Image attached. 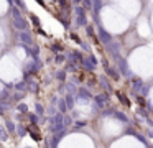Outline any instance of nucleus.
Listing matches in <instances>:
<instances>
[{
  "mask_svg": "<svg viewBox=\"0 0 153 148\" xmlns=\"http://www.w3.org/2000/svg\"><path fill=\"white\" fill-rule=\"evenodd\" d=\"M2 112H4V107H0V115H2Z\"/></svg>",
  "mask_w": 153,
  "mask_h": 148,
  "instance_id": "obj_32",
  "label": "nucleus"
},
{
  "mask_svg": "<svg viewBox=\"0 0 153 148\" xmlns=\"http://www.w3.org/2000/svg\"><path fill=\"white\" fill-rule=\"evenodd\" d=\"M0 137H2V138H5V137H7V135H5V130H4L2 127H0Z\"/></svg>",
  "mask_w": 153,
  "mask_h": 148,
  "instance_id": "obj_29",
  "label": "nucleus"
},
{
  "mask_svg": "<svg viewBox=\"0 0 153 148\" xmlns=\"http://www.w3.org/2000/svg\"><path fill=\"white\" fill-rule=\"evenodd\" d=\"M99 36H100V39H102L104 43H110V41H112V36H110L105 30H102V28L99 30Z\"/></svg>",
  "mask_w": 153,
  "mask_h": 148,
  "instance_id": "obj_4",
  "label": "nucleus"
},
{
  "mask_svg": "<svg viewBox=\"0 0 153 148\" xmlns=\"http://www.w3.org/2000/svg\"><path fill=\"white\" fill-rule=\"evenodd\" d=\"M13 25H15V28H18V30H25V28L28 26V23L25 22L23 16H20V18H17V20L13 22Z\"/></svg>",
  "mask_w": 153,
  "mask_h": 148,
  "instance_id": "obj_3",
  "label": "nucleus"
},
{
  "mask_svg": "<svg viewBox=\"0 0 153 148\" xmlns=\"http://www.w3.org/2000/svg\"><path fill=\"white\" fill-rule=\"evenodd\" d=\"M86 125V122L84 120H81V122H76V127H84Z\"/></svg>",
  "mask_w": 153,
  "mask_h": 148,
  "instance_id": "obj_28",
  "label": "nucleus"
},
{
  "mask_svg": "<svg viewBox=\"0 0 153 148\" xmlns=\"http://www.w3.org/2000/svg\"><path fill=\"white\" fill-rule=\"evenodd\" d=\"M142 79H138V77H133V89H140L142 87Z\"/></svg>",
  "mask_w": 153,
  "mask_h": 148,
  "instance_id": "obj_10",
  "label": "nucleus"
},
{
  "mask_svg": "<svg viewBox=\"0 0 153 148\" xmlns=\"http://www.w3.org/2000/svg\"><path fill=\"white\" fill-rule=\"evenodd\" d=\"M31 20H33V22H35V25H40V22H38V18H36V16H35V15H31Z\"/></svg>",
  "mask_w": 153,
  "mask_h": 148,
  "instance_id": "obj_30",
  "label": "nucleus"
},
{
  "mask_svg": "<svg viewBox=\"0 0 153 148\" xmlns=\"http://www.w3.org/2000/svg\"><path fill=\"white\" fill-rule=\"evenodd\" d=\"M25 89V82H18L17 84V91H23Z\"/></svg>",
  "mask_w": 153,
  "mask_h": 148,
  "instance_id": "obj_21",
  "label": "nucleus"
},
{
  "mask_svg": "<svg viewBox=\"0 0 153 148\" xmlns=\"http://www.w3.org/2000/svg\"><path fill=\"white\" fill-rule=\"evenodd\" d=\"M7 128H8V130H10V132H13V122H7Z\"/></svg>",
  "mask_w": 153,
  "mask_h": 148,
  "instance_id": "obj_24",
  "label": "nucleus"
},
{
  "mask_svg": "<svg viewBox=\"0 0 153 148\" xmlns=\"http://www.w3.org/2000/svg\"><path fill=\"white\" fill-rule=\"evenodd\" d=\"M56 77L59 79V81H64V79H66V72H64V71H58L56 72Z\"/></svg>",
  "mask_w": 153,
  "mask_h": 148,
  "instance_id": "obj_11",
  "label": "nucleus"
},
{
  "mask_svg": "<svg viewBox=\"0 0 153 148\" xmlns=\"http://www.w3.org/2000/svg\"><path fill=\"white\" fill-rule=\"evenodd\" d=\"M87 33H89V36H94V30H92V26H87Z\"/></svg>",
  "mask_w": 153,
  "mask_h": 148,
  "instance_id": "obj_27",
  "label": "nucleus"
},
{
  "mask_svg": "<svg viewBox=\"0 0 153 148\" xmlns=\"http://www.w3.org/2000/svg\"><path fill=\"white\" fill-rule=\"evenodd\" d=\"M12 13H13L15 20H17V18H20V16H22V13H20V10H18V8H12Z\"/></svg>",
  "mask_w": 153,
  "mask_h": 148,
  "instance_id": "obj_13",
  "label": "nucleus"
},
{
  "mask_svg": "<svg viewBox=\"0 0 153 148\" xmlns=\"http://www.w3.org/2000/svg\"><path fill=\"white\" fill-rule=\"evenodd\" d=\"M119 66H120V69H122V72H125V76H130V71H128V68L125 66L123 59H119Z\"/></svg>",
  "mask_w": 153,
  "mask_h": 148,
  "instance_id": "obj_7",
  "label": "nucleus"
},
{
  "mask_svg": "<svg viewBox=\"0 0 153 148\" xmlns=\"http://www.w3.org/2000/svg\"><path fill=\"white\" fill-rule=\"evenodd\" d=\"M71 58H73V59H81V54L77 51H74L73 54H71Z\"/></svg>",
  "mask_w": 153,
  "mask_h": 148,
  "instance_id": "obj_22",
  "label": "nucleus"
},
{
  "mask_svg": "<svg viewBox=\"0 0 153 148\" xmlns=\"http://www.w3.org/2000/svg\"><path fill=\"white\" fill-rule=\"evenodd\" d=\"M119 97H120V100H122V104H125V105H128V104H130V102H128V99H127L123 94H120V92H119Z\"/></svg>",
  "mask_w": 153,
  "mask_h": 148,
  "instance_id": "obj_14",
  "label": "nucleus"
},
{
  "mask_svg": "<svg viewBox=\"0 0 153 148\" xmlns=\"http://www.w3.org/2000/svg\"><path fill=\"white\" fill-rule=\"evenodd\" d=\"M30 120H31V123H36V122H38V115H30Z\"/></svg>",
  "mask_w": 153,
  "mask_h": 148,
  "instance_id": "obj_23",
  "label": "nucleus"
},
{
  "mask_svg": "<svg viewBox=\"0 0 153 148\" xmlns=\"http://www.w3.org/2000/svg\"><path fill=\"white\" fill-rule=\"evenodd\" d=\"M64 104H66V109H73V105H74V97L71 94H68L66 95V102H64Z\"/></svg>",
  "mask_w": 153,
  "mask_h": 148,
  "instance_id": "obj_6",
  "label": "nucleus"
},
{
  "mask_svg": "<svg viewBox=\"0 0 153 148\" xmlns=\"http://www.w3.org/2000/svg\"><path fill=\"white\" fill-rule=\"evenodd\" d=\"M74 12H76V16H77V25H86V13H84L82 7H76Z\"/></svg>",
  "mask_w": 153,
  "mask_h": 148,
  "instance_id": "obj_1",
  "label": "nucleus"
},
{
  "mask_svg": "<svg viewBox=\"0 0 153 148\" xmlns=\"http://www.w3.org/2000/svg\"><path fill=\"white\" fill-rule=\"evenodd\" d=\"M68 125H71V118L63 115V127H68Z\"/></svg>",
  "mask_w": 153,
  "mask_h": 148,
  "instance_id": "obj_16",
  "label": "nucleus"
},
{
  "mask_svg": "<svg viewBox=\"0 0 153 148\" xmlns=\"http://www.w3.org/2000/svg\"><path fill=\"white\" fill-rule=\"evenodd\" d=\"M56 62H59V64H61V62H64V56L63 54H58L56 56Z\"/></svg>",
  "mask_w": 153,
  "mask_h": 148,
  "instance_id": "obj_18",
  "label": "nucleus"
},
{
  "mask_svg": "<svg viewBox=\"0 0 153 148\" xmlns=\"http://www.w3.org/2000/svg\"><path fill=\"white\" fill-rule=\"evenodd\" d=\"M18 110H20V112H28V107L25 104H20V105H18Z\"/></svg>",
  "mask_w": 153,
  "mask_h": 148,
  "instance_id": "obj_17",
  "label": "nucleus"
},
{
  "mask_svg": "<svg viewBox=\"0 0 153 148\" xmlns=\"http://www.w3.org/2000/svg\"><path fill=\"white\" fill-rule=\"evenodd\" d=\"M25 133H27V128H25V127H20V128H18V135H22V137H23Z\"/></svg>",
  "mask_w": 153,
  "mask_h": 148,
  "instance_id": "obj_19",
  "label": "nucleus"
},
{
  "mask_svg": "<svg viewBox=\"0 0 153 148\" xmlns=\"http://www.w3.org/2000/svg\"><path fill=\"white\" fill-rule=\"evenodd\" d=\"M18 36H20V41L22 43H25V45H31V36L28 35V33L23 31V33H20Z\"/></svg>",
  "mask_w": 153,
  "mask_h": 148,
  "instance_id": "obj_5",
  "label": "nucleus"
},
{
  "mask_svg": "<svg viewBox=\"0 0 153 148\" xmlns=\"http://www.w3.org/2000/svg\"><path fill=\"white\" fill-rule=\"evenodd\" d=\"M79 94L82 95V97H87V99L91 97V92H89V91H86V89H79Z\"/></svg>",
  "mask_w": 153,
  "mask_h": 148,
  "instance_id": "obj_12",
  "label": "nucleus"
},
{
  "mask_svg": "<svg viewBox=\"0 0 153 148\" xmlns=\"http://www.w3.org/2000/svg\"><path fill=\"white\" fill-rule=\"evenodd\" d=\"M96 104L99 105V107H104V105L107 104V99H109V95L107 94H99V95H96Z\"/></svg>",
  "mask_w": 153,
  "mask_h": 148,
  "instance_id": "obj_2",
  "label": "nucleus"
},
{
  "mask_svg": "<svg viewBox=\"0 0 153 148\" xmlns=\"http://www.w3.org/2000/svg\"><path fill=\"white\" fill-rule=\"evenodd\" d=\"M36 89H38V86H36V82H30V91H36Z\"/></svg>",
  "mask_w": 153,
  "mask_h": 148,
  "instance_id": "obj_20",
  "label": "nucleus"
},
{
  "mask_svg": "<svg viewBox=\"0 0 153 148\" xmlns=\"http://www.w3.org/2000/svg\"><path fill=\"white\" fill-rule=\"evenodd\" d=\"M35 109H36L38 115H41V114L45 112V109H43V105H41V104H36V105H35Z\"/></svg>",
  "mask_w": 153,
  "mask_h": 148,
  "instance_id": "obj_15",
  "label": "nucleus"
},
{
  "mask_svg": "<svg viewBox=\"0 0 153 148\" xmlns=\"http://www.w3.org/2000/svg\"><path fill=\"white\" fill-rule=\"evenodd\" d=\"M58 109H59V114H61V115H63L64 112L68 110V109H66V104H64V100H63V99H61V100L58 102Z\"/></svg>",
  "mask_w": 153,
  "mask_h": 148,
  "instance_id": "obj_9",
  "label": "nucleus"
},
{
  "mask_svg": "<svg viewBox=\"0 0 153 148\" xmlns=\"http://www.w3.org/2000/svg\"><path fill=\"white\" fill-rule=\"evenodd\" d=\"M137 102H138L140 105H143V104H145V102H143V99H142V97H138V99H137Z\"/></svg>",
  "mask_w": 153,
  "mask_h": 148,
  "instance_id": "obj_31",
  "label": "nucleus"
},
{
  "mask_svg": "<svg viewBox=\"0 0 153 148\" xmlns=\"http://www.w3.org/2000/svg\"><path fill=\"white\" fill-rule=\"evenodd\" d=\"M30 51H31V54H35V56H36L38 53H40V49H38L36 46H35V48H33V49H30Z\"/></svg>",
  "mask_w": 153,
  "mask_h": 148,
  "instance_id": "obj_26",
  "label": "nucleus"
},
{
  "mask_svg": "<svg viewBox=\"0 0 153 148\" xmlns=\"http://www.w3.org/2000/svg\"><path fill=\"white\" fill-rule=\"evenodd\" d=\"M107 72H109V76H110L112 79H115V81L119 79V72H117L114 68H107Z\"/></svg>",
  "mask_w": 153,
  "mask_h": 148,
  "instance_id": "obj_8",
  "label": "nucleus"
},
{
  "mask_svg": "<svg viewBox=\"0 0 153 148\" xmlns=\"http://www.w3.org/2000/svg\"><path fill=\"white\" fill-rule=\"evenodd\" d=\"M100 82H102V84H104V87H105V89H110V87H109V82H107V81H105V79H104V77L100 79Z\"/></svg>",
  "mask_w": 153,
  "mask_h": 148,
  "instance_id": "obj_25",
  "label": "nucleus"
}]
</instances>
